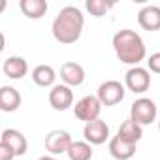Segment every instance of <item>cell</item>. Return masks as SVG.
<instances>
[{
  "label": "cell",
  "mask_w": 160,
  "mask_h": 160,
  "mask_svg": "<svg viewBox=\"0 0 160 160\" xmlns=\"http://www.w3.org/2000/svg\"><path fill=\"white\" fill-rule=\"evenodd\" d=\"M138 23L143 30H149V32L160 30V6L149 4V6L141 8L138 13Z\"/></svg>",
  "instance_id": "obj_11"
},
{
  "label": "cell",
  "mask_w": 160,
  "mask_h": 160,
  "mask_svg": "<svg viewBox=\"0 0 160 160\" xmlns=\"http://www.w3.org/2000/svg\"><path fill=\"white\" fill-rule=\"evenodd\" d=\"M117 136H119L121 139H124V141H128V143H134V145H136V143L143 138V128H141V124H138L136 121L128 119V121H124V122L121 124V128H119Z\"/></svg>",
  "instance_id": "obj_17"
},
{
  "label": "cell",
  "mask_w": 160,
  "mask_h": 160,
  "mask_svg": "<svg viewBox=\"0 0 160 160\" xmlns=\"http://www.w3.org/2000/svg\"><path fill=\"white\" fill-rule=\"evenodd\" d=\"M158 130H160V121H158Z\"/></svg>",
  "instance_id": "obj_24"
},
{
  "label": "cell",
  "mask_w": 160,
  "mask_h": 160,
  "mask_svg": "<svg viewBox=\"0 0 160 160\" xmlns=\"http://www.w3.org/2000/svg\"><path fill=\"white\" fill-rule=\"evenodd\" d=\"M100 111H102V102L98 100V96H83L73 106L75 117L79 121H83L85 124L100 119Z\"/></svg>",
  "instance_id": "obj_3"
},
{
  "label": "cell",
  "mask_w": 160,
  "mask_h": 160,
  "mask_svg": "<svg viewBox=\"0 0 160 160\" xmlns=\"http://www.w3.org/2000/svg\"><path fill=\"white\" fill-rule=\"evenodd\" d=\"M109 154L115 160H130L136 154V145L121 139L119 136H113L109 139Z\"/></svg>",
  "instance_id": "obj_15"
},
{
  "label": "cell",
  "mask_w": 160,
  "mask_h": 160,
  "mask_svg": "<svg viewBox=\"0 0 160 160\" xmlns=\"http://www.w3.org/2000/svg\"><path fill=\"white\" fill-rule=\"evenodd\" d=\"M83 27H85V17H83L81 10L75 6H66L55 17L51 30H53V36L58 43L70 45L81 38Z\"/></svg>",
  "instance_id": "obj_1"
},
{
  "label": "cell",
  "mask_w": 160,
  "mask_h": 160,
  "mask_svg": "<svg viewBox=\"0 0 160 160\" xmlns=\"http://www.w3.org/2000/svg\"><path fill=\"white\" fill-rule=\"evenodd\" d=\"M156 104L151 100V98H138L132 108H130V119L136 121L138 124L145 126V124H151L154 119H156Z\"/></svg>",
  "instance_id": "obj_4"
},
{
  "label": "cell",
  "mask_w": 160,
  "mask_h": 160,
  "mask_svg": "<svg viewBox=\"0 0 160 160\" xmlns=\"http://www.w3.org/2000/svg\"><path fill=\"white\" fill-rule=\"evenodd\" d=\"M113 49H115L117 58L124 64H130L132 68L138 66L147 55L141 36L130 28H122L113 36Z\"/></svg>",
  "instance_id": "obj_2"
},
{
  "label": "cell",
  "mask_w": 160,
  "mask_h": 160,
  "mask_svg": "<svg viewBox=\"0 0 160 160\" xmlns=\"http://www.w3.org/2000/svg\"><path fill=\"white\" fill-rule=\"evenodd\" d=\"M55 79H57V72L53 66L49 64H40L32 70V81L38 85V87H55Z\"/></svg>",
  "instance_id": "obj_16"
},
{
  "label": "cell",
  "mask_w": 160,
  "mask_h": 160,
  "mask_svg": "<svg viewBox=\"0 0 160 160\" xmlns=\"http://www.w3.org/2000/svg\"><path fill=\"white\" fill-rule=\"evenodd\" d=\"M124 85L128 91H132L134 94H141L151 87V73L147 68L141 66H134L126 72L124 75Z\"/></svg>",
  "instance_id": "obj_5"
},
{
  "label": "cell",
  "mask_w": 160,
  "mask_h": 160,
  "mask_svg": "<svg viewBox=\"0 0 160 160\" xmlns=\"http://www.w3.org/2000/svg\"><path fill=\"white\" fill-rule=\"evenodd\" d=\"M19 8H21L23 15H27L28 19H42L47 13V2L45 0H21Z\"/></svg>",
  "instance_id": "obj_18"
},
{
  "label": "cell",
  "mask_w": 160,
  "mask_h": 160,
  "mask_svg": "<svg viewBox=\"0 0 160 160\" xmlns=\"http://www.w3.org/2000/svg\"><path fill=\"white\" fill-rule=\"evenodd\" d=\"M124 85L121 81H115V79H109V81L102 83L98 87V100L102 102V106L106 108H111V106H117L119 102H122L124 98Z\"/></svg>",
  "instance_id": "obj_6"
},
{
  "label": "cell",
  "mask_w": 160,
  "mask_h": 160,
  "mask_svg": "<svg viewBox=\"0 0 160 160\" xmlns=\"http://www.w3.org/2000/svg\"><path fill=\"white\" fill-rule=\"evenodd\" d=\"M147 66L152 73H160V51L158 53H152L149 58H147Z\"/></svg>",
  "instance_id": "obj_21"
},
{
  "label": "cell",
  "mask_w": 160,
  "mask_h": 160,
  "mask_svg": "<svg viewBox=\"0 0 160 160\" xmlns=\"http://www.w3.org/2000/svg\"><path fill=\"white\" fill-rule=\"evenodd\" d=\"M0 143L8 145V147L15 152V156H23V154L27 152V149H28L27 138L23 136V132H19V130H15V128H6V130L2 132V139H0Z\"/></svg>",
  "instance_id": "obj_12"
},
{
  "label": "cell",
  "mask_w": 160,
  "mask_h": 160,
  "mask_svg": "<svg viewBox=\"0 0 160 160\" xmlns=\"http://www.w3.org/2000/svg\"><path fill=\"white\" fill-rule=\"evenodd\" d=\"M72 143H73V139L66 130H51L45 136V149L51 152V156L68 152Z\"/></svg>",
  "instance_id": "obj_8"
},
{
  "label": "cell",
  "mask_w": 160,
  "mask_h": 160,
  "mask_svg": "<svg viewBox=\"0 0 160 160\" xmlns=\"http://www.w3.org/2000/svg\"><path fill=\"white\" fill-rule=\"evenodd\" d=\"M21 92L15 91L13 87L10 85H4L0 89V109L6 111V113H12V111H17L21 108Z\"/></svg>",
  "instance_id": "obj_13"
},
{
  "label": "cell",
  "mask_w": 160,
  "mask_h": 160,
  "mask_svg": "<svg viewBox=\"0 0 160 160\" xmlns=\"http://www.w3.org/2000/svg\"><path fill=\"white\" fill-rule=\"evenodd\" d=\"M49 104L55 111H66L73 106V91L68 85H55L49 91Z\"/></svg>",
  "instance_id": "obj_7"
},
{
  "label": "cell",
  "mask_w": 160,
  "mask_h": 160,
  "mask_svg": "<svg viewBox=\"0 0 160 160\" xmlns=\"http://www.w3.org/2000/svg\"><path fill=\"white\" fill-rule=\"evenodd\" d=\"M13 158H15V152L8 145L0 143V160H13Z\"/></svg>",
  "instance_id": "obj_22"
},
{
  "label": "cell",
  "mask_w": 160,
  "mask_h": 160,
  "mask_svg": "<svg viewBox=\"0 0 160 160\" xmlns=\"http://www.w3.org/2000/svg\"><path fill=\"white\" fill-rule=\"evenodd\" d=\"M66 154L70 160H91L92 158V145L89 141H73Z\"/></svg>",
  "instance_id": "obj_19"
},
{
  "label": "cell",
  "mask_w": 160,
  "mask_h": 160,
  "mask_svg": "<svg viewBox=\"0 0 160 160\" xmlns=\"http://www.w3.org/2000/svg\"><path fill=\"white\" fill-rule=\"evenodd\" d=\"M83 138L91 145H102V143H106L109 139V126L102 119H96L92 122H87L85 128H83Z\"/></svg>",
  "instance_id": "obj_9"
},
{
  "label": "cell",
  "mask_w": 160,
  "mask_h": 160,
  "mask_svg": "<svg viewBox=\"0 0 160 160\" xmlns=\"http://www.w3.org/2000/svg\"><path fill=\"white\" fill-rule=\"evenodd\" d=\"M60 79L68 87H79L85 81V70L77 62H64L60 66Z\"/></svg>",
  "instance_id": "obj_10"
},
{
  "label": "cell",
  "mask_w": 160,
  "mask_h": 160,
  "mask_svg": "<svg viewBox=\"0 0 160 160\" xmlns=\"http://www.w3.org/2000/svg\"><path fill=\"white\" fill-rule=\"evenodd\" d=\"M38 160H57L55 156H51V154H45V156H40Z\"/></svg>",
  "instance_id": "obj_23"
},
{
  "label": "cell",
  "mask_w": 160,
  "mask_h": 160,
  "mask_svg": "<svg viewBox=\"0 0 160 160\" xmlns=\"http://www.w3.org/2000/svg\"><path fill=\"white\" fill-rule=\"evenodd\" d=\"M113 6H115V2H106V0H87V2H85L87 12H89L91 15H94V17L106 15Z\"/></svg>",
  "instance_id": "obj_20"
},
{
  "label": "cell",
  "mask_w": 160,
  "mask_h": 160,
  "mask_svg": "<svg viewBox=\"0 0 160 160\" xmlns=\"http://www.w3.org/2000/svg\"><path fill=\"white\" fill-rule=\"evenodd\" d=\"M2 72L10 79H23L28 72V64L23 57H8L2 64Z\"/></svg>",
  "instance_id": "obj_14"
}]
</instances>
